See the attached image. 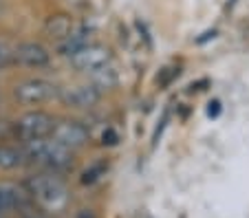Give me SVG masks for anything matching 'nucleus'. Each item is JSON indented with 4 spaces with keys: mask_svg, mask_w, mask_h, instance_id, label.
<instances>
[{
    "mask_svg": "<svg viewBox=\"0 0 249 218\" xmlns=\"http://www.w3.org/2000/svg\"><path fill=\"white\" fill-rule=\"evenodd\" d=\"M24 190L29 199H33L47 212H64L71 203V192L66 183L55 172H38L24 181Z\"/></svg>",
    "mask_w": 249,
    "mask_h": 218,
    "instance_id": "1",
    "label": "nucleus"
},
{
    "mask_svg": "<svg viewBox=\"0 0 249 218\" xmlns=\"http://www.w3.org/2000/svg\"><path fill=\"white\" fill-rule=\"evenodd\" d=\"M53 128H55V119L49 113H44V110H29V113H24L14 123V134L18 137V141L27 143V141H33V139L51 137Z\"/></svg>",
    "mask_w": 249,
    "mask_h": 218,
    "instance_id": "3",
    "label": "nucleus"
},
{
    "mask_svg": "<svg viewBox=\"0 0 249 218\" xmlns=\"http://www.w3.org/2000/svg\"><path fill=\"white\" fill-rule=\"evenodd\" d=\"M14 62L29 68H44L51 62V53L40 42H20L14 47Z\"/></svg>",
    "mask_w": 249,
    "mask_h": 218,
    "instance_id": "8",
    "label": "nucleus"
},
{
    "mask_svg": "<svg viewBox=\"0 0 249 218\" xmlns=\"http://www.w3.org/2000/svg\"><path fill=\"white\" fill-rule=\"evenodd\" d=\"M89 38H90V29L86 27V24H75V27L71 29V34L66 35L62 42H57V55L71 57L77 49L89 44Z\"/></svg>",
    "mask_w": 249,
    "mask_h": 218,
    "instance_id": "10",
    "label": "nucleus"
},
{
    "mask_svg": "<svg viewBox=\"0 0 249 218\" xmlns=\"http://www.w3.org/2000/svg\"><path fill=\"white\" fill-rule=\"evenodd\" d=\"M27 154V163H36V166L44 168L47 172H66L73 168V150L66 146L57 143L53 137L44 139H33V141L20 143Z\"/></svg>",
    "mask_w": 249,
    "mask_h": 218,
    "instance_id": "2",
    "label": "nucleus"
},
{
    "mask_svg": "<svg viewBox=\"0 0 249 218\" xmlns=\"http://www.w3.org/2000/svg\"><path fill=\"white\" fill-rule=\"evenodd\" d=\"M89 77H90V84H93L99 93H102V90H110L117 86V73H115V68L110 67V64L93 71Z\"/></svg>",
    "mask_w": 249,
    "mask_h": 218,
    "instance_id": "13",
    "label": "nucleus"
},
{
    "mask_svg": "<svg viewBox=\"0 0 249 218\" xmlns=\"http://www.w3.org/2000/svg\"><path fill=\"white\" fill-rule=\"evenodd\" d=\"M218 113H221V104H218V101H210V108H207V115H210V117H216Z\"/></svg>",
    "mask_w": 249,
    "mask_h": 218,
    "instance_id": "17",
    "label": "nucleus"
},
{
    "mask_svg": "<svg viewBox=\"0 0 249 218\" xmlns=\"http://www.w3.org/2000/svg\"><path fill=\"white\" fill-rule=\"evenodd\" d=\"M57 95H60V88L42 77H31V80H24L14 86V100L24 106H40Z\"/></svg>",
    "mask_w": 249,
    "mask_h": 218,
    "instance_id": "4",
    "label": "nucleus"
},
{
    "mask_svg": "<svg viewBox=\"0 0 249 218\" xmlns=\"http://www.w3.org/2000/svg\"><path fill=\"white\" fill-rule=\"evenodd\" d=\"M11 62H14V49L5 40H0V68H7Z\"/></svg>",
    "mask_w": 249,
    "mask_h": 218,
    "instance_id": "15",
    "label": "nucleus"
},
{
    "mask_svg": "<svg viewBox=\"0 0 249 218\" xmlns=\"http://www.w3.org/2000/svg\"><path fill=\"white\" fill-rule=\"evenodd\" d=\"M69 60H71V67L75 68V71L90 75V73L97 71V68L108 67L110 62H113V53H110L108 47H104V44L89 42L82 49H77Z\"/></svg>",
    "mask_w": 249,
    "mask_h": 218,
    "instance_id": "5",
    "label": "nucleus"
},
{
    "mask_svg": "<svg viewBox=\"0 0 249 218\" xmlns=\"http://www.w3.org/2000/svg\"><path fill=\"white\" fill-rule=\"evenodd\" d=\"M27 201H29V194L24 190V185L0 183V214L24 207Z\"/></svg>",
    "mask_w": 249,
    "mask_h": 218,
    "instance_id": "9",
    "label": "nucleus"
},
{
    "mask_svg": "<svg viewBox=\"0 0 249 218\" xmlns=\"http://www.w3.org/2000/svg\"><path fill=\"white\" fill-rule=\"evenodd\" d=\"M60 101L69 108H75V110H89L95 108L102 100V93L95 88L93 84H77V86H69V88H62L60 90Z\"/></svg>",
    "mask_w": 249,
    "mask_h": 218,
    "instance_id": "7",
    "label": "nucleus"
},
{
    "mask_svg": "<svg viewBox=\"0 0 249 218\" xmlns=\"http://www.w3.org/2000/svg\"><path fill=\"white\" fill-rule=\"evenodd\" d=\"M22 166H27V154L22 146L0 143V170H18Z\"/></svg>",
    "mask_w": 249,
    "mask_h": 218,
    "instance_id": "12",
    "label": "nucleus"
},
{
    "mask_svg": "<svg viewBox=\"0 0 249 218\" xmlns=\"http://www.w3.org/2000/svg\"><path fill=\"white\" fill-rule=\"evenodd\" d=\"M104 172H106V163H95V166H90L89 170L84 172L82 183H95V181H99L104 176Z\"/></svg>",
    "mask_w": 249,
    "mask_h": 218,
    "instance_id": "14",
    "label": "nucleus"
},
{
    "mask_svg": "<svg viewBox=\"0 0 249 218\" xmlns=\"http://www.w3.org/2000/svg\"><path fill=\"white\" fill-rule=\"evenodd\" d=\"M51 137L55 139L57 143L66 146L69 150H80L89 143V128L84 123L75 121V119H64V121H55V128H53Z\"/></svg>",
    "mask_w": 249,
    "mask_h": 218,
    "instance_id": "6",
    "label": "nucleus"
},
{
    "mask_svg": "<svg viewBox=\"0 0 249 218\" xmlns=\"http://www.w3.org/2000/svg\"><path fill=\"white\" fill-rule=\"evenodd\" d=\"M117 141H119V137H117V133H115L113 128L104 130V134H102V143H104V146H115Z\"/></svg>",
    "mask_w": 249,
    "mask_h": 218,
    "instance_id": "16",
    "label": "nucleus"
},
{
    "mask_svg": "<svg viewBox=\"0 0 249 218\" xmlns=\"http://www.w3.org/2000/svg\"><path fill=\"white\" fill-rule=\"evenodd\" d=\"M73 27H75L73 18H71L69 14H64V11H60V14H53L47 18V22H44V34L51 40H55V42H62V40L71 34Z\"/></svg>",
    "mask_w": 249,
    "mask_h": 218,
    "instance_id": "11",
    "label": "nucleus"
}]
</instances>
